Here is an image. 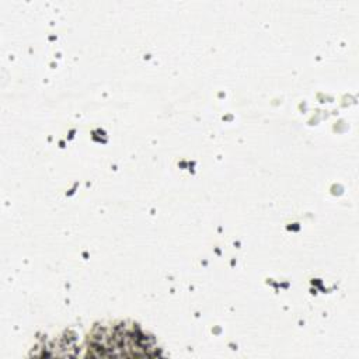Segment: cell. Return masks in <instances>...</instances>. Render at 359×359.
I'll return each instance as SVG.
<instances>
[{"mask_svg": "<svg viewBox=\"0 0 359 359\" xmlns=\"http://www.w3.org/2000/svg\"><path fill=\"white\" fill-rule=\"evenodd\" d=\"M91 348L98 349L97 355L105 356H146L151 355V344L137 328L118 325L102 330L91 338Z\"/></svg>", "mask_w": 359, "mask_h": 359, "instance_id": "1", "label": "cell"}]
</instances>
